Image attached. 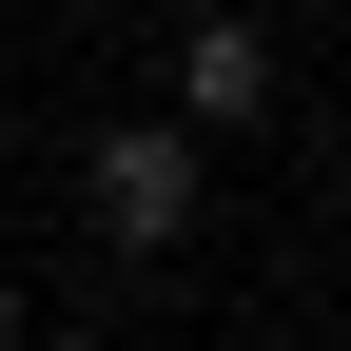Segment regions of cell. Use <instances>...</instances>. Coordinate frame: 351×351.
<instances>
[{"mask_svg": "<svg viewBox=\"0 0 351 351\" xmlns=\"http://www.w3.org/2000/svg\"><path fill=\"white\" fill-rule=\"evenodd\" d=\"M195 195H215V156L176 137V117H117V137L78 156V234H98L117 274H176V254H195Z\"/></svg>", "mask_w": 351, "mask_h": 351, "instance_id": "6da1fadb", "label": "cell"}, {"mask_svg": "<svg viewBox=\"0 0 351 351\" xmlns=\"http://www.w3.org/2000/svg\"><path fill=\"white\" fill-rule=\"evenodd\" d=\"M156 117H176L195 156L254 137V117H274V20H254V0H176V98H156Z\"/></svg>", "mask_w": 351, "mask_h": 351, "instance_id": "7a4b0ae2", "label": "cell"}, {"mask_svg": "<svg viewBox=\"0 0 351 351\" xmlns=\"http://www.w3.org/2000/svg\"><path fill=\"white\" fill-rule=\"evenodd\" d=\"M0 351H39V293H20V274H0Z\"/></svg>", "mask_w": 351, "mask_h": 351, "instance_id": "3957f363", "label": "cell"}, {"mask_svg": "<svg viewBox=\"0 0 351 351\" xmlns=\"http://www.w3.org/2000/svg\"><path fill=\"white\" fill-rule=\"evenodd\" d=\"M39 351H117V332H39Z\"/></svg>", "mask_w": 351, "mask_h": 351, "instance_id": "277c9868", "label": "cell"}]
</instances>
